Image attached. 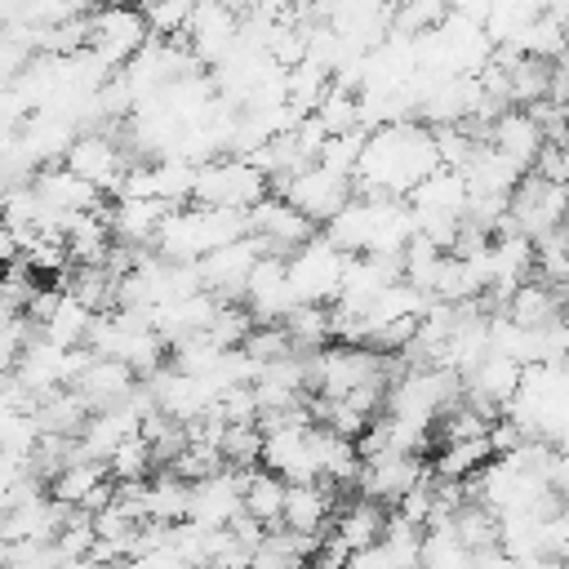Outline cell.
Listing matches in <instances>:
<instances>
[{"instance_id": "6da1fadb", "label": "cell", "mask_w": 569, "mask_h": 569, "mask_svg": "<svg viewBox=\"0 0 569 569\" xmlns=\"http://www.w3.org/2000/svg\"><path fill=\"white\" fill-rule=\"evenodd\" d=\"M440 160L436 147V129L418 116L405 120H387L378 129H369L360 169H356V191L365 196H409Z\"/></svg>"}, {"instance_id": "7a4b0ae2", "label": "cell", "mask_w": 569, "mask_h": 569, "mask_svg": "<svg viewBox=\"0 0 569 569\" xmlns=\"http://www.w3.org/2000/svg\"><path fill=\"white\" fill-rule=\"evenodd\" d=\"M249 231V209H222V204H178L156 231V253L178 258V262H200L218 244L236 240Z\"/></svg>"}, {"instance_id": "3957f363", "label": "cell", "mask_w": 569, "mask_h": 569, "mask_svg": "<svg viewBox=\"0 0 569 569\" xmlns=\"http://www.w3.org/2000/svg\"><path fill=\"white\" fill-rule=\"evenodd\" d=\"M271 191L267 173L249 156H213L196 169V200L200 204H222V209H253Z\"/></svg>"}, {"instance_id": "277c9868", "label": "cell", "mask_w": 569, "mask_h": 569, "mask_svg": "<svg viewBox=\"0 0 569 569\" xmlns=\"http://www.w3.org/2000/svg\"><path fill=\"white\" fill-rule=\"evenodd\" d=\"M565 218H569V187H565V182H551V178L538 173V169H529V173L516 182V191H511L507 227L520 231V236H529V240H542V236H551ZM507 227H502V231H507Z\"/></svg>"}, {"instance_id": "5b68a950", "label": "cell", "mask_w": 569, "mask_h": 569, "mask_svg": "<svg viewBox=\"0 0 569 569\" xmlns=\"http://www.w3.org/2000/svg\"><path fill=\"white\" fill-rule=\"evenodd\" d=\"M151 18L142 4H120V0H102L89 9V49H98L116 71L151 40Z\"/></svg>"}, {"instance_id": "8992f818", "label": "cell", "mask_w": 569, "mask_h": 569, "mask_svg": "<svg viewBox=\"0 0 569 569\" xmlns=\"http://www.w3.org/2000/svg\"><path fill=\"white\" fill-rule=\"evenodd\" d=\"M347 262L351 253L329 236H311L298 253H289V280L298 289V302H338Z\"/></svg>"}, {"instance_id": "52a82bcc", "label": "cell", "mask_w": 569, "mask_h": 569, "mask_svg": "<svg viewBox=\"0 0 569 569\" xmlns=\"http://www.w3.org/2000/svg\"><path fill=\"white\" fill-rule=\"evenodd\" d=\"M249 231L262 240V249H267V253L289 258V253H298V249L316 236V218H307L289 196L267 191V196L249 209Z\"/></svg>"}, {"instance_id": "ba28073f", "label": "cell", "mask_w": 569, "mask_h": 569, "mask_svg": "<svg viewBox=\"0 0 569 569\" xmlns=\"http://www.w3.org/2000/svg\"><path fill=\"white\" fill-rule=\"evenodd\" d=\"M431 467H422V458L413 449H378L360 458V476H356V493L378 498L382 507H396Z\"/></svg>"}, {"instance_id": "9c48e42d", "label": "cell", "mask_w": 569, "mask_h": 569, "mask_svg": "<svg viewBox=\"0 0 569 569\" xmlns=\"http://www.w3.org/2000/svg\"><path fill=\"white\" fill-rule=\"evenodd\" d=\"M262 253H267V249H262V240H258L253 231H244V236L218 244L213 253L200 258V280H204V289H213L222 302H244L249 271L258 267Z\"/></svg>"}, {"instance_id": "30bf717a", "label": "cell", "mask_w": 569, "mask_h": 569, "mask_svg": "<svg viewBox=\"0 0 569 569\" xmlns=\"http://www.w3.org/2000/svg\"><path fill=\"white\" fill-rule=\"evenodd\" d=\"M280 196H289L307 218L329 222V218H333V213L356 196V178H347V173H338V169H329V164L311 160L298 178H289V187H284Z\"/></svg>"}, {"instance_id": "8fae6325", "label": "cell", "mask_w": 569, "mask_h": 569, "mask_svg": "<svg viewBox=\"0 0 569 569\" xmlns=\"http://www.w3.org/2000/svg\"><path fill=\"white\" fill-rule=\"evenodd\" d=\"M182 40L196 49V58L204 67H218L240 44V13L231 4H222V0H200L191 22H187V31H182Z\"/></svg>"}, {"instance_id": "7c38bea8", "label": "cell", "mask_w": 569, "mask_h": 569, "mask_svg": "<svg viewBox=\"0 0 569 569\" xmlns=\"http://www.w3.org/2000/svg\"><path fill=\"white\" fill-rule=\"evenodd\" d=\"M138 382H142V373L133 369V365H124V360H116V356H98L93 351V360L76 373V391L84 396V405L98 413V409H116V405H124L133 391H138Z\"/></svg>"}, {"instance_id": "4fadbf2b", "label": "cell", "mask_w": 569, "mask_h": 569, "mask_svg": "<svg viewBox=\"0 0 569 569\" xmlns=\"http://www.w3.org/2000/svg\"><path fill=\"white\" fill-rule=\"evenodd\" d=\"M293 302H298V289H293V280H289V258L262 253L258 267L249 271L244 307H249L258 320H284Z\"/></svg>"}, {"instance_id": "5bb4252c", "label": "cell", "mask_w": 569, "mask_h": 569, "mask_svg": "<svg viewBox=\"0 0 569 569\" xmlns=\"http://www.w3.org/2000/svg\"><path fill=\"white\" fill-rule=\"evenodd\" d=\"M262 467L280 471L284 480H320V462H316V445H311V422L267 431Z\"/></svg>"}, {"instance_id": "9a60e30c", "label": "cell", "mask_w": 569, "mask_h": 569, "mask_svg": "<svg viewBox=\"0 0 569 569\" xmlns=\"http://www.w3.org/2000/svg\"><path fill=\"white\" fill-rule=\"evenodd\" d=\"M36 191L44 196V204L49 209H58V213H84V209H98V204H107L102 196V187H93L84 173H76L67 160H53V164H40V173H36Z\"/></svg>"}, {"instance_id": "2e32d148", "label": "cell", "mask_w": 569, "mask_h": 569, "mask_svg": "<svg viewBox=\"0 0 569 569\" xmlns=\"http://www.w3.org/2000/svg\"><path fill=\"white\" fill-rule=\"evenodd\" d=\"M502 311H507L516 325H525V329H547V325H556V320L569 316V293L556 289V284L542 280V276H529V280L516 284V293L507 298Z\"/></svg>"}, {"instance_id": "e0dca14e", "label": "cell", "mask_w": 569, "mask_h": 569, "mask_svg": "<svg viewBox=\"0 0 569 569\" xmlns=\"http://www.w3.org/2000/svg\"><path fill=\"white\" fill-rule=\"evenodd\" d=\"M67 502H58L53 493L44 498H31V502H18V507H4L0 516V542H13V538H58V529L67 525Z\"/></svg>"}, {"instance_id": "ac0fdd59", "label": "cell", "mask_w": 569, "mask_h": 569, "mask_svg": "<svg viewBox=\"0 0 569 569\" xmlns=\"http://www.w3.org/2000/svg\"><path fill=\"white\" fill-rule=\"evenodd\" d=\"M489 142L502 147L507 156H516L525 169H533L538 151L547 147V129L538 124V116L529 107H507L493 124H489Z\"/></svg>"}, {"instance_id": "d6986e66", "label": "cell", "mask_w": 569, "mask_h": 569, "mask_svg": "<svg viewBox=\"0 0 569 569\" xmlns=\"http://www.w3.org/2000/svg\"><path fill=\"white\" fill-rule=\"evenodd\" d=\"M169 200L160 196H116V204H107V218L116 227L120 240H133V244H156V231L160 222L169 218Z\"/></svg>"}, {"instance_id": "ffe728a7", "label": "cell", "mask_w": 569, "mask_h": 569, "mask_svg": "<svg viewBox=\"0 0 569 569\" xmlns=\"http://www.w3.org/2000/svg\"><path fill=\"white\" fill-rule=\"evenodd\" d=\"M462 173H467V187H471V191H507V196H511L516 182H520L529 169H525L516 156H507L502 147H493V142L485 138V142L471 151V160L462 164Z\"/></svg>"}, {"instance_id": "44dd1931", "label": "cell", "mask_w": 569, "mask_h": 569, "mask_svg": "<svg viewBox=\"0 0 569 569\" xmlns=\"http://www.w3.org/2000/svg\"><path fill=\"white\" fill-rule=\"evenodd\" d=\"M382 529H387V507L378 502V498H351V502H342L338 507V520H333V533L351 547V556L356 551H365V547H373L378 538H382Z\"/></svg>"}, {"instance_id": "7402d4cb", "label": "cell", "mask_w": 569, "mask_h": 569, "mask_svg": "<svg viewBox=\"0 0 569 569\" xmlns=\"http://www.w3.org/2000/svg\"><path fill=\"white\" fill-rule=\"evenodd\" d=\"M102 480H111V467H107L102 458L80 453V458H71V462L49 480V493H53L58 502H67V507H84L89 493H93Z\"/></svg>"}, {"instance_id": "603a6c76", "label": "cell", "mask_w": 569, "mask_h": 569, "mask_svg": "<svg viewBox=\"0 0 569 569\" xmlns=\"http://www.w3.org/2000/svg\"><path fill=\"white\" fill-rule=\"evenodd\" d=\"M284 498H289V480L280 476V471H249V480H244V511L249 516H258L262 525H280L284 520Z\"/></svg>"}, {"instance_id": "cb8c5ba5", "label": "cell", "mask_w": 569, "mask_h": 569, "mask_svg": "<svg viewBox=\"0 0 569 569\" xmlns=\"http://www.w3.org/2000/svg\"><path fill=\"white\" fill-rule=\"evenodd\" d=\"M280 325L289 329V338H293L298 351H320L333 338V311H329V302H293Z\"/></svg>"}, {"instance_id": "d4e9b609", "label": "cell", "mask_w": 569, "mask_h": 569, "mask_svg": "<svg viewBox=\"0 0 569 569\" xmlns=\"http://www.w3.org/2000/svg\"><path fill=\"white\" fill-rule=\"evenodd\" d=\"M493 440L489 436H467V440H445L440 453H436V476H453V480H467L471 471H480L485 462H493Z\"/></svg>"}, {"instance_id": "484cf974", "label": "cell", "mask_w": 569, "mask_h": 569, "mask_svg": "<svg viewBox=\"0 0 569 569\" xmlns=\"http://www.w3.org/2000/svg\"><path fill=\"white\" fill-rule=\"evenodd\" d=\"M0 565L4 569H67V551L58 547V538H13L0 542Z\"/></svg>"}, {"instance_id": "4316f807", "label": "cell", "mask_w": 569, "mask_h": 569, "mask_svg": "<svg viewBox=\"0 0 569 569\" xmlns=\"http://www.w3.org/2000/svg\"><path fill=\"white\" fill-rule=\"evenodd\" d=\"M93 307L89 302H80L76 293H62V302H58V311L40 325V333L44 338H53V342H62V347H80L84 338H89V325H93Z\"/></svg>"}, {"instance_id": "83f0119b", "label": "cell", "mask_w": 569, "mask_h": 569, "mask_svg": "<svg viewBox=\"0 0 569 569\" xmlns=\"http://www.w3.org/2000/svg\"><path fill=\"white\" fill-rule=\"evenodd\" d=\"M151 516L156 520H169V525H178V520L191 516V480L178 476L173 467H164L160 476H151Z\"/></svg>"}, {"instance_id": "f1b7e54d", "label": "cell", "mask_w": 569, "mask_h": 569, "mask_svg": "<svg viewBox=\"0 0 569 569\" xmlns=\"http://www.w3.org/2000/svg\"><path fill=\"white\" fill-rule=\"evenodd\" d=\"M453 13V0H391V36H422Z\"/></svg>"}, {"instance_id": "f546056e", "label": "cell", "mask_w": 569, "mask_h": 569, "mask_svg": "<svg viewBox=\"0 0 569 569\" xmlns=\"http://www.w3.org/2000/svg\"><path fill=\"white\" fill-rule=\"evenodd\" d=\"M316 116H320V124L329 129V133H351V129H365V120H360V89H351V84H329V93L320 98V107H316Z\"/></svg>"}, {"instance_id": "4dcf8cb0", "label": "cell", "mask_w": 569, "mask_h": 569, "mask_svg": "<svg viewBox=\"0 0 569 569\" xmlns=\"http://www.w3.org/2000/svg\"><path fill=\"white\" fill-rule=\"evenodd\" d=\"M262 440H267L262 422H227L218 445H222V458H227L231 467L253 471V467L262 462Z\"/></svg>"}, {"instance_id": "1f68e13d", "label": "cell", "mask_w": 569, "mask_h": 569, "mask_svg": "<svg viewBox=\"0 0 569 569\" xmlns=\"http://www.w3.org/2000/svg\"><path fill=\"white\" fill-rule=\"evenodd\" d=\"M107 467H111V476L116 480H147L151 476V467H160L156 462V449H151V440L142 436V431H133L111 458H107Z\"/></svg>"}, {"instance_id": "d6a6232c", "label": "cell", "mask_w": 569, "mask_h": 569, "mask_svg": "<svg viewBox=\"0 0 569 569\" xmlns=\"http://www.w3.org/2000/svg\"><path fill=\"white\" fill-rule=\"evenodd\" d=\"M365 142H369V129L329 133L316 160H320V164H329V169H338V173H347V178H356V169H360V156H365Z\"/></svg>"}, {"instance_id": "836d02e7", "label": "cell", "mask_w": 569, "mask_h": 569, "mask_svg": "<svg viewBox=\"0 0 569 569\" xmlns=\"http://www.w3.org/2000/svg\"><path fill=\"white\" fill-rule=\"evenodd\" d=\"M533 276H542V280H551L556 289L569 293V236L560 227L538 240V267H533Z\"/></svg>"}, {"instance_id": "e575fe53", "label": "cell", "mask_w": 569, "mask_h": 569, "mask_svg": "<svg viewBox=\"0 0 569 569\" xmlns=\"http://www.w3.org/2000/svg\"><path fill=\"white\" fill-rule=\"evenodd\" d=\"M178 476H187V480H204V476H213V471H222L227 467V458H222V449L213 445V440H196L191 436V445L169 462Z\"/></svg>"}, {"instance_id": "d590c367", "label": "cell", "mask_w": 569, "mask_h": 569, "mask_svg": "<svg viewBox=\"0 0 569 569\" xmlns=\"http://www.w3.org/2000/svg\"><path fill=\"white\" fill-rule=\"evenodd\" d=\"M200 0H151L147 4V18H151V31L156 36H182L191 13H196Z\"/></svg>"}, {"instance_id": "8d00e7d4", "label": "cell", "mask_w": 569, "mask_h": 569, "mask_svg": "<svg viewBox=\"0 0 569 569\" xmlns=\"http://www.w3.org/2000/svg\"><path fill=\"white\" fill-rule=\"evenodd\" d=\"M222 4H231V9H236V13H244V9H249V4H253V0H222Z\"/></svg>"}, {"instance_id": "74e56055", "label": "cell", "mask_w": 569, "mask_h": 569, "mask_svg": "<svg viewBox=\"0 0 569 569\" xmlns=\"http://www.w3.org/2000/svg\"><path fill=\"white\" fill-rule=\"evenodd\" d=\"M560 560H565V565H569V542H565V551H560Z\"/></svg>"}]
</instances>
